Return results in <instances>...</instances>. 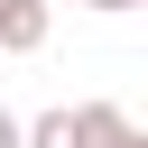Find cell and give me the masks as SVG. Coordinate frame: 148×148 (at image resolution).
I'll list each match as a JSON object with an SVG mask.
<instances>
[{"label": "cell", "instance_id": "obj_1", "mask_svg": "<svg viewBox=\"0 0 148 148\" xmlns=\"http://www.w3.org/2000/svg\"><path fill=\"white\" fill-rule=\"evenodd\" d=\"M46 46V0H0V56H37Z\"/></svg>", "mask_w": 148, "mask_h": 148}, {"label": "cell", "instance_id": "obj_2", "mask_svg": "<svg viewBox=\"0 0 148 148\" xmlns=\"http://www.w3.org/2000/svg\"><path fill=\"white\" fill-rule=\"evenodd\" d=\"M18 148H83V139H74V102H56V111L18 120Z\"/></svg>", "mask_w": 148, "mask_h": 148}, {"label": "cell", "instance_id": "obj_3", "mask_svg": "<svg viewBox=\"0 0 148 148\" xmlns=\"http://www.w3.org/2000/svg\"><path fill=\"white\" fill-rule=\"evenodd\" d=\"M0 148H18V111H9V102H0Z\"/></svg>", "mask_w": 148, "mask_h": 148}, {"label": "cell", "instance_id": "obj_4", "mask_svg": "<svg viewBox=\"0 0 148 148\" xmlns=\"http://www.w3.org/2000/svg\"><path fill=\"white\" fill-rule=\"evenodd\" d=\"M83 9H102V18H120V9H139V0H83Z\"/></svg>", "mask_w": 148, "mask_h": 148}]
</instances>
